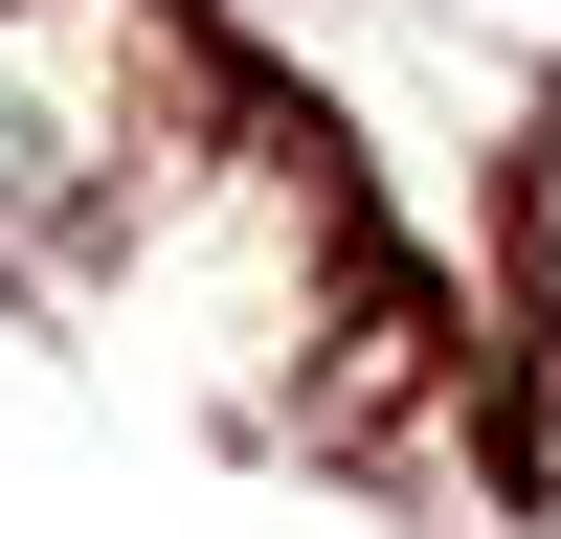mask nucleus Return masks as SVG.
I'll use <instances>...</instances> for the list:
<instances>
[{
	"label": "nucleus",
	"mask_w": 561,
	"mask_h": 539,
	"mask_svg": "<svg viewBox=\"0 0 561 539\" xmlns=\"http://www.w3.org/2000/svg\"><path fill=\"white\" fill-rule=\"evenodd\" d=\"M539 314H561V158H539Z\"/></svg>",
	"instance_id": "nucleus-2"
},
{
	"label": "nucleus",
	"mask_w": 561,
	"mask_h": 539,
	"mask_svg": "<svg viewBox=\"0 0 561 539\" xmlns=\"http://www.w3.org/2000/svg\"><path fill=\"white\" fill-rule=\"evenodd\" d=\"M158 90H180V45L135 0H0V248H45V203L113 180Z\"/></svg>",
	"instance_id": "nucleus-1"
}]
</instances>
